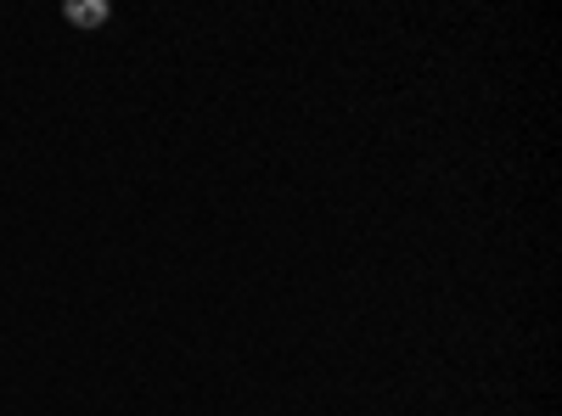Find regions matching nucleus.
I'll return each mask as SVG.
<instances>
[{
	"label": "nucleus",
	"instance_id": "1",
	"mask_svg": "<svg viewBox=\"0 0 562 416\" xmlns=\"http://www.w3.org/2000/svg\"><path fill=\"white\" fill-rule=\"evenodd\" d=\"M63 18H68L74 29H102V23H108V0H68Z\"/></svg>",
	"mask_w": 562,
	"mask_h": 416
}]
</instances>
